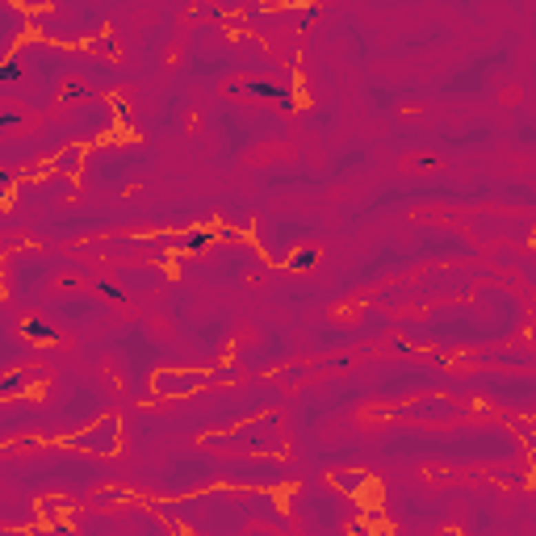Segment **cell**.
I'll return each mask as SVG.
<instances>
[{"mask_svg":"<svg viewBox=\"0 0 536 536\" xmlns=\"http://www.w3.org/2000/svg\"><path fill=\"white\" fill-rule=\"evenodd\" d=\"M314 260H318V251H314V247H302V251H298V256H293L289 264H293V268H310Z\"/></svg>","mask_w":536,"mask_h":536,"instance_id":"cell-3","label":"cell"},{"mask_svg":"<svg viewBox=\"0 0 536 536\" xmlns=\"http://www.w3.org/2000/svg\"><path fill=\"white\" fill-rule=\"evenodd\" d=\"M96 289H101V293H105V298H110V302H126V293H122V289H118V285H114V281H101V285H96Z\"/></svg>","mask_w":536,"mask_h":536,"instance_id":"cell-4","label":"cell"},{"mask_svg":"<svg viewBox=\"0 0 536 536\" xmlns=\"http://www.w3.org/2000/svg\"><path fill=\"white\" fill-rule=\"evenodd\" d=\"M243 92H251V96H264V101H277V105H293V92L289 88H281V84H268V80H247L243 84Z\"/></svg>","mask_w":536,"mask_h":536,"instance_id":"cell-1","label":"cell"},{"mask_svg":"<svg viewBox=\"0 0 536 536\" xmlns=\"http://www.w3.org/2000/svg\"><path fill=\"white\" fill-rule=\"evenodd\" d=\"M25 386V378H5V386H0V394H17Z\"/></svg>","mask_w":536,"mask_h":536,"instance_id":"cell-5","label":"cell"},{"mask_svg":"<svg viewBox=\"0 0 536 536\" xmlns=\"http://www.w3.org/2000/svg\"><path fill=\"white\" fill-rule=\"evenodd\" d=\"M25 336L30 340H38V344H55L59 336H55V327H50V323H42V318H30V323H25Z\"/></svg>","mask_w":536,"mask_h":536,"instance_id":"cell-2","label":"cell"}]
</instances>
